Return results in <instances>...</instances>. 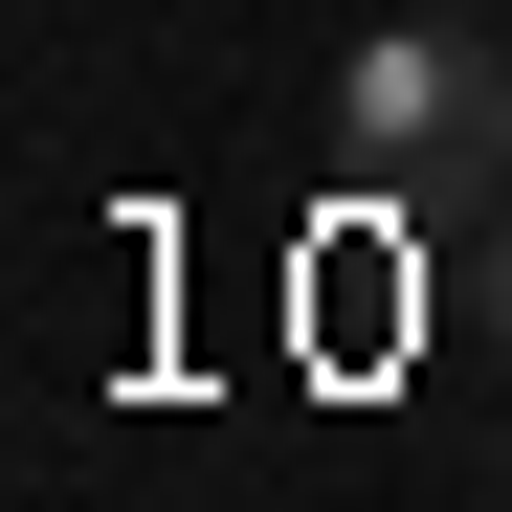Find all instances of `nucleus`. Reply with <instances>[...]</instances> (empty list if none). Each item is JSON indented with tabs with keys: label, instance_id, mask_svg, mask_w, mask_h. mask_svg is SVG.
I'll return each instance as SVG.
<instances>
[{
	"label": "nucleus",
	"instance_id": "nucleus-1",
	"mask_svg": "<svg viewBox=\"0 0 512 512\" xmlns=\"http://www.w3.org/2000/svg\"><path fill=\"white\" fill-rule=\"evenodd\" d=\"M334 134H357L379 179H446V156L512 134V45H468V23H379L357 67H334Z\"/></svg>",
	"mask_w": 512,
	"mask_h": 512
}]
</instances>
